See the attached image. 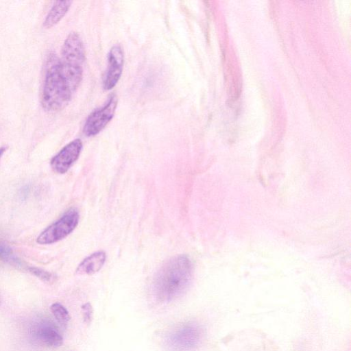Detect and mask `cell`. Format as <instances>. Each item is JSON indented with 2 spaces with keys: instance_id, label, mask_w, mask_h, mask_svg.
I'll return each instance as SVG.
<instances>
[{
  "instance_id": "cell-13",
  "label": "cell",
  "mask_w": 351,
  "mask_h": 351,
  "mask_svg": "<svg viewBox=\"0 0 351 351\" xmlns=\"http://www.w3.org/2000/svg\"><path fill=\"white\" fill-rule=\"evenodd\" d=\"M0 260L19 264V261L14 256L12 249L2 243H0Z\"/></svg>"
},
{
  "instance_id": "cell-2",
  "label": "cell",
  "mask_w": 351,
  "mask_h": 351,
  "mask_svg": "<svg viewBox=\"0 0 351 351\" xmlns=\"http://www.w3.org/2000/svg\"><path fill=\"white\" fill-rule=\"evenodd\" d=\"M71 90L60 66V58L49 56L45 66V75L41 94V104L46 110L55 112L66 107L71 99Z\"/></svg>"
},
{
  "instance_id": "cell-12",
  "label": "cell",
  "mask_w": 351,
  "mask_h": 351,
  "mask_svg": "<svg viewBox=\"0 0 351 351\" xmlns=\"http://www.w3.org/2000/svg\"><path fill=\"white\" fill-rule=\"evenodd\" d=\"M51 311L56 319L62 326L66 325L71 319L66 308L60 303H54L50 306Z\"/></svg>"
},
{
  "instance_id": "cell-9",
  "label": "cell",
  "mask_w": 351,
  "mask_h": 351,
  "mask_svg": "<svg viewBox=\"0 0 351 351\" xmlns=\"http://www.w3.org/2000/svg\"><path fill=\"white\" fill-rule=\"evenodd\" d=\"M106 254L104 251H97L84 258L77 266V275H92L99 271L105 263Z\"/></svg>"
},
{
  "instance_id": "cell-5",
  "label": "cell",
  "mask_w": 351,
  "mask_h": 351,
  "mask_svg": "<svg viewBox=\"0 0 351 351\" xmlns=\"http://www.w3.org/2000/svg\"><path fill=\"white\" fill-rule=\"evenodd\" d=\"M80 215L75 208L68 210L58 221L47 227L36 239L40 245L56 243L71 233L78 224Z\"/></svg>"
},
{
  "instance_id": "cell-10",
  "label": "cell",
  "mask_w": 351,
  "mask_h": 351,
  "mask_svg": "<svg viewBox=\"0 0 351 351\" xmlns=\"http://www.w3.org/2000/svg\"><path fill=\"white\" fill-rule=\"evenodd\" d=\"M71 1H57L54 2L44 21V26L50 28L56 25L67 13Z\"/></svg>"
},
{
  "instance_id": "cell-7",
  "label": "cell",
  "mask_w": 351,
  "mask_h": 351,
  "mask_svg": "<svg viewBox=\"0 0 351 351\" xmlns=\"http://www.w3.org/2000/svg\"><path fill=\"white\" fill-rule=\"evenodd\" d=\"M123 64V50L119 45H115L108 53V66L103 80L105 90H111L117 85L122 75Z\"/></svg>"
},
{
  "instance_id": "cell-16",
  "label": "cell",
  "mask_w": 351,
  "mask_h": 351,
  "mask_svg": "<svg viewBox=\"0 0 351 351\" xmlns=\"http://www.w3.org/2000/svg\"><path fill=\"white\" fill-rule=\"evenodd\" d=\"M6 149H7V147L3 146V147H0V158L2 156V155L3 154V153L5 152Z\"/></svg>"
},
{
  "instance_id": "cell-14",
  "label": "cell",
  "mask_w": 351,
  "mask_h": 351,
  "mask_svg": "<svg viewBox=\"0 0 351 351\" xmlns=\"http://www.w3.org/2000/svg\"><path fill=\"white\" fill-rule=\"evenodd\" d=\"M28 271L33 275H34L35 276L38 277V278L45 282H50L53 279V277L51 274L40 268L29 267H28Z\"/></svg>"
},
{
  "instance_id": "cell-8",
  "label": "cell",
  "mask_w": 351,
  "mask_h": 351,
  "mask_svg": "<svg viewBox=\"0 0 351 351\" xmlns=\"http://www.w3.org/2000/svg\"><path fill=\"white\" fill-rule=\"evenodd\" d=\"M82 142L76 138L66 145L51 160V167L58 173H64L78 159L82 149Z\"/></svg>"
},
{
  "instance_id": "cell-1",
  "label": "cell",
  "mask_w": 351,
  "mask_h": 351,
  "mask_svg": "<svg viewBox=\"0 0 351 351\" xmlns=\"http://www.w3.org/2000/svg\"><path fill=\"white\" fill-rule=\"evenodd\" d=\"M193 276V267L186 255L175 256L166 261L154 280L156 298L162 303L170 302L189 289Z\"/></svg>"
},
{
  "instance_id": "cell-15",
  "label": "cell",
  "mask_w": 351,
  "mask_h": 351,
  "mask_svg": "<svg viewBox=\"0 0 351 351\" xmlns=\"http://www.w3.org/2000/svg\"><path fill=\"white\" fill-rule=\"evenodd\" d=\"M82 313L84 322L90 324L93 317V309L90 302H86L82 306Z\"/></svg>"
},
{
  "instance_id": "cell-6",
  "label": "cell",
  "mask_w": 351,
  "mask_h": 351,
  "mask_svg": "<svg viewBox=\"0 0 351 351\" xmlns=\"http://www.w3.org/2000/svg\"><path fill=\"white\" fill-rule=\"evenodd\" d=\"M118 99L112 94L105 104L93 111L86 119L83 132L87 136H93L101 132L113 118Z\"/></svg>"
},
{
  "instance_id": "cell-11",
  "label": "cell",
  "mask_w": 351,
  "mask_h": 351,
  "mask_svg": "<svg viewBox=\"0 0 351 351\" xmlns=\"http://www.w3.org/2000/svg\"><path fill=\"white\" fill-rule=\"evenodd\" d=\"M36 337L43 344L50 348H58L63 343L62 337L49 326L40 328L36 332Z\"/></svg>"
},
{
  "instance_id": "cell-4",
  "label": "cell",
  "mask_w": 351,
  "mask_h": 351,
  "mask_svg": "<svg viewBox=\"0 0 351 351\" xmlns=\"http://www.w3.org/2000/svg\"><path fill=\"white\" fill-rule=\"evenodd\" d=\"M204 335V329L197 322H184L167 335L166 345L170 351H194L202 343Z\"/></svg>"
},
{
  "instance_id": "cell-3",
  "label": "cell",
  "mask_w": 351,
  "mask_h": 351,
  "mask_svg": "<svg viewBox=\"0 0 351 351\" xmlns=\"http://www.w3.org/2000/svg\"><path fill=\"white\" fill-rule=\"evenodd\" d=\"M86 59L85 47L80 34L71 32L65 39L61 51V71L73 93L81 83L83 64Z\"/></svg>"
}]
</instances>
